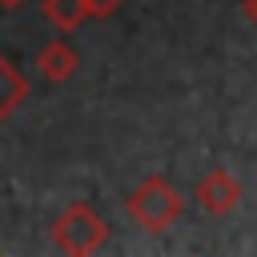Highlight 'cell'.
I'll use <instances>...</instances> for the list:
<instances>
[{
  "label": "cell",
  "instance_id": "6da1fadb",
  "mask_svg": "<svg viewBox=\"0 0 257 257\" xmlns=\"http://www.w3.org/2000/svg\"><path fill=\"white\" fill-rule=\"evenodd\" d=\"M52 241H56V249H64L72 257H88L108 241V225L88 201H72L52 221Z\"/></svg>",
  "mask_w": 257,
  "mask_h": 257
},
{
  "label": "cell",
  "instance_id": "7a4b0ae2",
  "mask_svg": "<svg viewBox=\"0 0 257 257\" xmlns=\"http://www.w3.org/2000/svg\"><path fill=\"white\" fill-rule=\"evenodd\" d=\"M181 197H177V189L165 181V177H149L133 197H128V217L137 221V225H145L149 233H165L177 217H181Z\"/></svg>",
  "mask_w": 257,
  "mask_h": 257
},
{
  "label": "cell",
  "instance_id": "3957f363",
  "mask_svg": "<svg viewBox=\"0 0 257 257\" xmlns=\"http://www.w3.org/2000/svg\"><path fill=\"white\" fill-rule=\"evenodd\" d=\"M36 68H40V76H44L48 84H64V80L76 76L80 56H76V48H72L68 40H48V44L40 48V56H36Z\"/></svg>",
  "mask_w": 257,
  "mask_h": 257
},
{
  "label": "cell",
  "instance_id": "277c9868",
  "mask_svg": "<svg viewBox=\"0 0 257 257\" xmlns=\"http://www.w3.org/2000/svg\"><path fill=\"white\" fill-rule=\"evenodd\" d=\"M237 197H241V185H237L225 169L209 173V177L201 181V189H197V201H201V209H209V213H229V209L237 205Z\"/></svg>",
  "mask_w": 257,
  "mask_h": 257
},
{
  "label": "cell",
  "instance_id": "5b68a950",
  "mask_svg": "<svg viewBox=\"0 0 257 257\" xmlns=\"http://www.w3.org/2000/svg\"><path fill=\"white\" fill-rule=\"evenodd\" d=\"M24 100H28V80H24V72L12 68V64L0 56V124H4Z\"/></svg>",
  "mask_w": 257,
  "mask_h": 257
},
{
  "label": "cell",
  "instance_id": "8992f818",
  "mask_svg": "<svg viewBox=\"0 0 257 257\" xmlns=\"http://www.w3.org/2000/svg\"><path fill=\"white\" fill-rule=\"evenodd\" d=\"M40 16L48 24H56L60 32H76L88 20V8H84V0H40Z\"/></svg>",
  "mask_w": 257,
  "mask_h": 257
},
{
  "label": "cell",
  "instance_id": "52a82bcc",
  "mask_svg": "<svg viewBox=\"0 0 257 257\" xmlns=\"http://www.w3.org/2000/svg\"><path fill=\"white\" fill-rule=\"evenodd\" d=\"M120 4H124V0H84L88 16H96V20H108V16H116V12H120Z\"/></svg>",
  "mask_w": 257,
  "mask_h": 257
},
{
  "label": "cell",
  "instance_id": "ba28073f",
  "mask_svg": "<svg viewBox=\"0 0 257 257\" xmlns=\"http://www.w3.org/2000/svg\"><path fill=\"white\" fill-rule=\"evenodd\" d=\"M24 0H0V8H20Z\"/></svg>",
  "mask_w": 257,
  "mask_h": 257
}]
</instances>
